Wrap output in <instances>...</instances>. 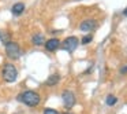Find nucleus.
I'll list each match as a JSON object with an SVG mask.
<instances>
[{
    "instance_id": "15",
    "label": "nucleus",
    "mask_w": 127,
    "mask_h": 114,
    "mask_svg": "<svg viewBox=\"0 0 127 114\" xmlns=\"http://www.w3.org/2000/svg\"><path fill=\"white\" fill-rule=\"evenodd\" d=\"M120 73H122V74H126V73H127V66H126V67H122Z\"/></svg>"
},
{
    "instance_id": "2",
    "label": "nucleus",
    "mask_w": 127,
    "mask_h": 114,
    "mask_svg": "<svg viewBox=\"0 0 127 114\" xmlns=\"http://www.w3.org/2000/svg\"><path fill=\"white\" fill-rule=\"evenodd\" d=\"M1 77L6 83H15L18 78V69L15 67L14 63L7 62L1 67Z\"/></svg>"
},
{
    "instance_id": "6",
    "label": "nucleus",
    "mask_w": 127,
    "mask_h": 114,
    "mask_svg": "<svg viewBox=\"0 0 127 114\" xmlns=\"http://www.w3.org/2000/svg\"><path fill=\"white\" fill-rule=\"evenodd\" d=\"M97 28V21L93 19V18H86L83 19L82 22L79 23V30L81 32H85V33H92L94 29Z\"/></svg>"
},
{
    "instance_id": "12",
    "label": "nucleus",
    "mask_w": 127,
    "mask_h": 114,
    "mask_svg": "<svg viewBox=\"0 0 127 114\" xmlns=\"http://www.w3.org/2000/svg\"><path fill=\"white\" fill-rule=\"evenodd\" d=\"M92 40H93V34L92 33H89V34H85V36L81 39V44H83V45H86V44H89V43H92Z\"/></svg>"
},
{
    "instance_id": "16",
    "label": "nucleus",
    "mask_w": 127,
    "mask_h": 114,
    "mask_svg": "<svg viewBox=\"0 0 127 114\" xmlns=\"http://www.w3.org/2000/svg\"><path fill=\"white\" fill-rule=\"evenodd\" d=\"M123 15H126V17H127V7L124 8V11H123Z\"/></svg>"
},
{
    "instance_id": "3",
    "label": "nucleus",
    "mask_w": 127,
    "mask_h": 114,
    "mask_svg": "<svg viewBox=\"0 0 127 114\" xmlns=\"http://www.w3.org/2000/svg\"><path fill=\"white\" fill-rule=\"evenodd\" d=\"M4 51H6V55L10 61H18L22 55V50H21L19 44L17 41H10L8 44H6Z\"/></svg>"
},
{
    "instance_id": "8",
    "label": "nucleus",
    "mask_w": 127,
    "mask_h": 114,
    "mask_svg": "<svg viewBox=\"0 0 127 114\" xmlns=\"http://www.w3.org/2000/svg\"><path fill=\"white\" fill-rule=\"evenodd\" d=\"M25 10H26L25 3H22V1H17V3H14L11 6V14L14 15V17H21V15L25 12Z\"/></svg>"
},
{
    "instance_id": "14",
    "label": "nucleus",
    "mask_w": 127,
    "mask_h": 114,
    "mask_svg": "<svg viewBox=\"0 0 127 114\" xmlns=\"http://www.w3.org/2000/svg\"><path fill=\"white\" fill-rule=\"evenodd\" d=\"M42 114H60L56 109H51V107H47L44 109V111H42Z\"/></svg>"
},
{
    "instance_id": "4",
    "label": "nucleus",
    "mask_w": 127,
    "mask_h": 114,
    "mask_svg": "<svg viewBox=\"0 0 127 114\" xmlns=\"http://www.w3.org/2000/svg\"><path fill=\"white\" fill-rule=\"evenodd\" d=\"M78 45H79V39L75 36H68L62 41L60 48L63 51H66V52H74L78 48Z\"/></svg>"
},
{
    "instance_id": "1",
    "label": "nucleus",
    "mask_w": 127,
    "mask_h": 114,
    "mask_svg": "<svg viewBox=\"0 0 127 114\" xmlns=\"http://www.w3.org/2000/svg\"><path fill=\"white\" fill-rule=\"evenodd\" d=\"M17 100L23 105L29 106V107H37L41 102V96L37 91H33V89H26V91L18 94Z\"/></svg>"
},
{
    "instance_id": "11",
    "label": "nucleus",
    "mask_w": 127,
    "mask_h": 114,
    "mask_svg": "<svg viewBox=\"0 0 127 114\" xmlns=\"http://www.w3.org/2000/svg\"><path fill=\"white\" fill-rule=\"evenodd\" d=\"M0 41H1V44H3V45H6V44H8L10 41H12V40H11V33H8V32H1Z\"/></svg>"
},
{
    "instance_id": "7",
    "label": "nucleus",
    "mask_w": 127,
    "mask_h": 114,
    "mask_svg": "<svg viewBox=\"0 0 127 114\" xmlns=\"http://www.w3.org/2000/svg\"><path fill=\"white\" fill-rule=\"evenodd\" d=\"M60 45H62V41L58 37H51V39L45 40V43H44V47L48 52H55V51H58L60 48Z\"/></svg>"
},
{
    "instance_id": "9",
    "label": "nucleus",
    "mask_w": 127,
    "mask_h": 114,
    "mask_svg": "<svg viewBox=\"0 0 127 114\" xmlns=\"http://www.w3.org/2000/svg\"><path fill=\"white\" fill-rule=\"evenodd\" d=\"M44 43H45V37L42 33H34L32 36V44L36 45V47H41Z\"/></svg>"
},
{
    "instance_id": "13",
    "label": "nucleus",
    "mask_w": 127,
    "mask_h": 114,
    "mask_svg": "<svg viewBox=\"0 0 127 114\" xmlns=\"http://www.w3.org/2000/svg\"><path fill=\"white\" fill-rule=\"evenodd\" d=\"M116 102H118V98L113 96V95H108L107 99H105V103H107L108 106H113V105H116Z\"/></svg>"
},
{
    "instance_id": "19",
    "label": "nucleus",
    "mask_w": 127,
    "mask_h": 114,
    "mask_svg": "<svg viewBox=\"0 0 127 114\" xmlns=\"http://www.w3.org/2000/svg\"><path fill=\"white\" fill-rule=\"evenodd\" d=\"M75 1H79V0H75Z\"/></svg>"
},
{
    "instance_id": "18",
    "label": "nucleus",
    "mask_w": 127,
    "mask_h": 114,
    "mask_svg": "<svg viewBox=\"0 0 127 114\" xmlns=\"http://www.w3.org/2000/svg\"><path fill=\"white\" fill-rule=\"evenodd\" d=\"M0 37H1V30H0Z\"/></svg>"
},
{
    "instance_id": "17",
    "label": "nucleus",
    "mask_w": 127,
    "mask_h": 114,
    "mask_svg": "<svg viewBox=\"0 0 127 114\" xmlns=\"http://www.w3.org/2000/svg\"><path fill=\"white\" fill-rule=\"evenodd\" d=\"M63 114H71V113H70V111H66V113H63Z\"/></svg>"
},
{
    "instance_id": "5",
    "label": "nucleus",
    "mask_w": 127,
    "mask_h": 114,
    "mask_svg": "<svg viewBox=\"0 0 127 114\" xmlns=\"http://www.w3.org/2000/svg\"><path fill=\"white\" fill-rule=\"evenodd\" d=\"M62 99H63V105L64 107L67 109V110H71L72 107H74L75 105V95L72 91H70V89H66V91H63V94H62Z\"/></svg>"
},
{
    "instance_id": "10",
    "label": "nucleus",
    "mask_w": 127,
    "mask_h": 114,
    "mask_svg": "<svg viewBox=\"0 0 127 114\" xmlns=\"http://www.w3.org/2000/svg\"><path fill=\"white\" fill-rule=\"evenodd\" d=\"M59 81H60V76L59 74H51L45 81V87H55L59 84Z\"/></svg>"
}]
</instances>
